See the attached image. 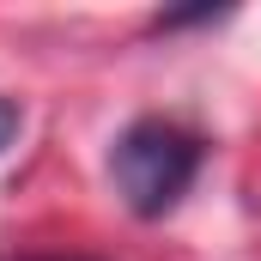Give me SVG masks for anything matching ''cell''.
I'll return each mask as SVG.
<instances>
[{"label": "cell", "instance_id": "obj_1", "mask_svg": "<svg viewBox=\"0 0 261 261\" xmlns=\"http://www.w3.org/2000/svg\"><path fill=\"white\" fill-rule=\"evenodd\" d=\"M195 170H200V140L189 128H176V122H164V116L134 122L110 152V176H116L122 200L140 219H164L189 195Z\"/></svg>", "mask_w": 261, "mask_h": 261}, {"label": "cell", "instance_id": "obj_2", "mask_svg": "<svg viewBox=\"0 0 261 261\" xmlns=\"http://www.w3.org/2000/svg\"><path fill=\"white\" fill-rule=\"evenodd\" d=\"M12 134H18V103H12V97H0V152L12 146Z\"/></svg>", "mask_w": 261, "mask_h": 261}]
</instances>
